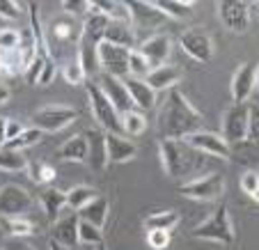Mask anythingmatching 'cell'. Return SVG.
I'll return each instance as SVG.
<instances>
[{"label": "cell", "instance_id": "obj_1", "mask_svg": "<svg viewBox=\"0 0 259 250\" xmlns=\"http://www.w3.org/2000/svg\"><path fill=\"white\" fill-rule=\"evenodd\" d=\"M204 117L186 99L179 88L170 90L158 113V133L165 140H186L188 136L202 131Z\"/></svg>", "mask_w": 259, "mask_h": 250}, {"label": "cell", "instance_id": "obj_2", "mask_svg": "<svg viewBox=\"0 0 259 250\" xmlns=\"http://www.w3.org/2000/svg\"><path fill=\"white\" fill-rule=\"evenodd\" d=\"M158 156H161L163 172L172 179L191 175L202 161V154L195 152L186 140H165V138H161L158 142Z\"/></svg>", "mask_w": 259, "mask_h": 250}, {"label": "cell", "instance_id": "obj_3", "mask_svg": "<svg viewBox=\"0 0 259 250\" xmlns=\"http://www.w3.org/2000/svg\"><path fill=\"white\" fill-rule=\"evenodd\" d=\"M191 236L193 239H202V241H213V243H220V245L234 243V225H232L227 204H220L206 221H202L191 232Z\"/></svg>", "mask_w": 259, "mask_h": 250}, {"label": "cell", "instance_id": "obj_4", "mask_svg": "<svg viewBox=\"0 0 259 250\" xmlns=\"http://www.w3.org/2000/svg\"><path fill=\"white\" fill-rule=\"evenodd\" d=\"M85 92L90 99V110L97 119V127L106 133H122V115L115 110V106L108 101V97L101 92L99 83H85Z\"/></svg>", "mask_w": 259, "mask_h": 250}, {"label": "cell", "instance_id": "obj_5", "mask_svg": "<svg viewBox=\"0 0 259 250\" xmlns=\"http://www.w3.org/2000/svg\"><path fill=\"white\" fill-rule=\"evenodd\" d=\"M76 119H78V110L76 108L64 106V103H51V106H44V108L32 113V127L39 129L41 133H55L67 129Z\"/></svg>", "mask_w": 259, "mask_h": 250}, {"label": "cell", "instance_id": "obj_6", "mask_svg": "<svg viewBox=\"0 0 259 250\" xmlns=\"http://www.w3.org/2000/svg\"><path fill=\"white\" fill-rule=\"evenodd\" d=\"M179 193L184 197H191V200H197V202L220 200V195L225 193V177L218 175V172H209V175L195 177L191 182L181 184Z\"/></svg>", "mask_w": 259, "mask_h": 250}, {"label": "cell", "instance_id": "obj_7", "mask_svg": "<svg viewBox=\"0 0 259 250\" xmlns=\"http://www.w3.org/2000/svg\"><path fill=\"white\" fill-rule=\"evenodd\" d=\"M220 136L230 147L245 142V138H248V106L245 103H232L223 113Z\"/></svg>", "mask_w": 259, "mask_h": 250}, {"label": "cell", "instance_id": "obj_8", "mask_svg": "<svg viewBox=\"0 0 259 250\" xmlns=\"http://www.w3.org/2000/svg\"><path fill=\"white\" fill-rule=\"evenodd\" d=\"M34 200L23 186L19 184H5L0 186V218H25L32 209Z\"/></svg>", "mask_w": 259, "mask_h": 250}, {"label": "cell", "instance_id": "obj_9", "mask_svg": "<svg viewBox=\"0 0 259 250\" xmlns=\"http://www.w3.org/2000/svg\"><path fill=\"white\" fill-rule=\"evenodd\" d=\"M128 53H131L128 49L101 41L97 46L99 69H103V74L115 76V78H128Z\"/></svg>", "mask_w": 259, "mask_h": 250}, {"label": "cell", "instance_id": "obj_10", "mask_svg": "<svg viewBox=\"0 0 259 250\" xmlns=\"http://www.w3.org/2000/svg\"><path fill=\"white\" fill-rule=\"evenodd\" d=\"M218 19L232 32L243 34L250 28V5L243 0H220L218 5Z\"/></svg>", "mask_w": 259, "mask_h": 250}, {"label": "cell", "instance_id": "obj_11", "mask_svg": "<svg viewBox=\"0 0 259 250\" xmlns=\"http://www.w3.org/2000/svg\"><path fill=\"white\" fill-rule=\"evenodd\" d=\"M179 46L186 55H191L197 62H211L213 58V41H211L209 32L200 28H188L181 32Z\"/></svg>", "mask_w": 259, "mask_h": 250}, {"label": "cell", "instance_id": "obj_12", "mask_svg": "<svg viewBox=\"0 0 259 250\" xmlns=\"http://www.w3.org/2000/svg\"><path fill=\"white\" fill-rule=\"evenodd\" d=\"M186 142L191 145L193 149H195V152L209 154V156L223 158V161H227V158L232 156V147L227 145L225 140H223V136H220V133L197 131V133H193V136H188Z\"/></svg>", "mask_w": 259, "mask_h": 250}, {"label": "cell", "instance_id": "obj_13", "mask_svg": "<svg viewBox=\"0 0 259 250\" xmlns=\"http://www.w3.org/2000/svg\"><path fill=\"white\" fill-rule=\"evenodd\" d=\"M257 90V67L252 62H243L239 64V69L232 76L230 83V92L234 103H245Z\"/></svg>", "mask_w": 259, "mask_h": 250}, {"label": "cell", "instance_id": "obj_14", "mask_svg": "<svg viewBox=\"0 0 259 250\" xmlns=\"http://www.w3.org/2000/svg\"><path fill=\"white\" fill-rule=\"evenodd\" d=\"M136 51L149 62V67L156 69L161 64H167V58L172 53V39L167 34L158 32V34H152L149 39H145Z\"/></svg>", "mask_w": 259, "mask_h": 250}, {"label": "cell", "instance_id": "obj_15", "mask_svg": "<svg viewBox=\"0 0 259 250\" xmlns=\"http://www.w3.org/2000/svg\"><path fill=\"white\" fill-rule=\"evenodd\" d=\"M99 88H101V92L106 94L108 101L113 103L115 110H117L119 115L131 113L133 103H131V97H128L126 85H124L122 78H115V76L101 74V78H99Z\"/></svg>", "mask_w": 259, "mask_h": 250}, {"label": "cell", "instance_id": "obj_16", "mask_svg": "<svg viewBox=\"0 0 259 250\" xmlns=\"http://www.w3.org/2000/svg\"><path fill=\"white\" fill-rule=\"evenodd\" d=\"M85 140H88V165L92 170L101 172L106 170L108 161V149H106V131H101L99 127L88 129L85 131Z\"/></svg>", "mask_w": 259, "mask_h": 250}, {"label": "cell", "instance_id": "obj_17", "mask_svg": "<svg viewBox=\"0 0 259 250\" xmlns=\"http://www.w3.org/2000/svg\"><path fill=\"white\" fill-rule=\"evenodd\" d=\"M78 214H69L53 223L51 227V241L64 245V248H76L78 245Z\"/></svg>", "mask_w": 259, "mask_h": 250}, {"label": "cell", "instance_id": "obj_18", "mask_svg": "<svg viewBox=\"0 0 259 250\" xmlns=\"http://www.w3.org/2000/svg\"><path fill=\"white\" fill-rule=\"evenodd\" d=\"M184 78V71H181L177 64H161V67L152 69L149 76L145 78V83L154 90V92H170L177 88V83Z\"/></svg>", "mask_w": 259, "mask_h": 250}, {"label": "cell", "instance_id": "obj_19", "mask_svg": "<svg viewBox=\"0 0 259 250\" xmlns=\"http://www.w3.org/2000/svg\"><path fill=\"white\" fill-rule=\"evenodd\" d=\"M128 12H131V23L133 28L136 25H140V28H156V25H161V21L165 19V16L158 12V7L154 5V3H142V0H131V3H126Z\"/></svg>", "mask_w": 259, "mask_h": 250}, {"label": "cell", "instance_id": "obj_20", "mask_svg": "<svg viewBox=\"0 0 259 250\" xmlns=\"http://www.w3.org/2000/svg\"><path fill=\"white\" fill-rule=\"evenodd\" d=\"M124 85H126V92H128V97H131V103L138 110H149L156 106V92L142 78L128 76V78H124Z\"/></svg>", "mask_w": 259, "mask_h": 250}, {"label": "cell", "instance_id": "obj_21", "mask_svg": "<svg viewBox=\"0 0 259 250\" xmlns=\"http://www.w3.org/2000/svg\"><path fill=\"white\" fill-rule=\"evenodd\" d=\"M103 41L115 46H122V49L136 51V28L133 23H122V21H110L103 34Z\"/></svg>", "mask_w": 259, "mask_h": 250}, {"label": "cell", "instance_id": "obj_22", "mask_svg": "<svg viewBox=\"0 0 259 250\" xmlns=\"http://www.w3.org/2000/svg\"><path fill=\"white\" fill-rule=\"evenodd\" d=\"M106 149H108V161L113 163H126L136 158V145L122 136V133H106Z\"/></svg>", "mask_w": 259, "mask_h": 250}, {"label": "cell", "instance_id": "obj_23", "mask_svg": "<svg viewBox=\"0 0 259 250\" xmlns=\"http://www.w3.org/2000/svg\"><path fill=\"white\" fill-rule=\"evenodd\" d=\"M108 211H110L108 200H106V197H101V195H97L92 202H90V204H85L83 209L76 211V214H78L80 221L92 223L94 227L103 230V225H106V221H108Z\"/></svg>", "mask_w": 259, "mask_h": 250}, {"label": "cell", "instance_id": "obj_24", "mask_svg": "<svg viewBox=\"0 0 259 250\" xmlns=\"http://www.w3.org/2000/svg\"><path fill=\"white\" fill-rule=\"evenodd\" d=\"M39 204H41V209H44L46 218H49L51 223H55L60 218V211L67 206V195H64V191H58V188L49 186L41 191Z\"/></svg>", "mask_w": 259, "mask_h": 250}, {"label": "cell", "instance_id": "obj_25", "mask_svg": "<svg viewBox=\"0 0 259 250\" xmlns=\"http://www.w3.org/2000/svg\"><path fill=\"white\" fill-rule=\"evenodd\" d=\"M108 23H110V21H108L106 16L101 14V12L90 10V14L85 16L83 25H80V28H83V30H80V34H83V37H88L90 41H94V44H101Z\"/></svg>", "mask_w": 259, "mask_h": 250}, {"label": "cell", "instance_id": "obj_26", "mask_svg": "<svg viewBox=\"0 0 259 250\" xmlns=\"http://www.w3.org/2000/svg\"><path fill=\"white\" fill-rule=\"evenodd\" d=\"M28 14H30V32H32V46L37 51V55L41 58H51V51L46 49V37H44V30H41L39 23V5L37 3H28Z\"/></svg>", "mask_w": 259, "mask_h": 250}, {"label": "cell", "instance_id": "obj_27", "mask_svg": "<svg viewBox=\"0 0 259 250\" xmlns=\"http://www.w3.org/2000/svg\"><path fill=\"white\" fill-rule=\"evenodd\" d=\"M60 158L62 161H73V163H88V140L83 136H73L67 142H62L60 147Z\"/></svg>", "mask_w": 259, "mask_h": 250}, {"label": "cell", "instance_id": "obj_28", "mask_svg": "<svg viewBox=\"0 0 259 250\" xmlns=\"http://www.w3.org/2000/svg\"><path fill=\"white\" fill-rule=\"evenodd\" d=\"M92 10L101 12L108 21L131 23V12H128L126 3H117V0H92Z\"/></svg>", "mask_w": 259, "mask_h": 250}, {"label": "cell", "instance_id": "obj_29", "mask_svg": "<svg viewBox=\"0 0 259 250\" xmlns=\"http://www.w3.org/2000/svg\"><path fill=\"white\" fill-rule=\"evenodd\" d=\"M97 46L94 41H90L88 37H83L80 34V39H78V62L80 67H83L85 76H94L99 71V58H97Z\"/></svg>", "mask_w": 259, "mask_h": 250}, {"label": "cell", "instance_id": "obj_30", "mask_svg": "<svg viewBox=\"0 0 259 250\" xmlns=\"http://www.w3.org/2000/svg\"><path fill=\"white\" fill-rule=\"evenodd\" d=\"M142 225L147 230H163V232H172L179 225V214L175 209H165V211H154L142 221Z\"/></svg>", "mask_w": 259, "mask_h": 250}, {"label": "cell", "instance_id": "obj_31", "mask_svg": "<svg viewBox=\"0 0 259 250\" xmlns=\"http://www.w3.org/2000/svg\"><path fill=\"white\" fill-rule=\"evenodd\" d=\"M0 170L5 172H23L28 170V156L19 149L0 147Z\"/></svg>", "mask_w": 259, "mask_h": 250}, {"label": "cell", "instance_id": "obj_32", "mask_svg": "<svg viewBox=\"0 0 259 250\" xmlns=\"http://www.w3.org/2000/svg\"><path fill=\"white\" fill-rule=\"evenodd\" d=\"M64 195H67V206L69 209L80 211L85 204H90V202L97 197V188L80 184V186H73V188H69V191H64Z\"/></svg>", "mask_w": 259, "mask_h": 250}, {"label": "cell", "instance_id": "obj_33", "mask_svg": "<svg viewBox=\"0 0 259 250\" xmlns=\"http://www.w3.org/2000/svg\"><path fill=\"white\" fill-rule=\"evenodd\" d=\"M154 5L158 7V12H161L163 16H170V19H186L188 14L193 12V7H195V3H191V0H156Z\"/></svg>", "mask_w": 259, "mask_h": 250}, {"label": "cell", "instance_id": "obj_34", "mask_svg": "<svg viewBox=\"0 0 259 250\" xmlns=\"http://www.w3.org/2000/svg\"><path fill=\"white\" fill-rule=\"evenodd\" d=\"M28 177L32 184H39V186H44V184H51L58 177V172H55V168L51 165V163H44V161H28Z\"/></svg>", "mask_w": 259, "mask_h": 250}, {"label": "cell", "instance_id": "obj_35", "mask_svg": "<svg viewBox=\"0 0 259 250\" xmlns=\"http://www.w3.org/2000/svg\"><path fill=\"white\" fill-rule=\"evenodd\" d=\"M3 225H5L7 236H12V239H25V236L34 234V225L28 218H5Z\"/></svg>", "mask_w": 259, "mask_h": 250}, {"label": "cell", "instance_id": "obj_36", "mask_svg": "<svg viewBox=\"0 0 259 250\" xmlns=\"http://www.w3.org/2000/svg\"><path fill=\"white\" fill-rule=\"evenodd\" d=\"M44 138V133L39 131V129H34V127H30V129H23V131L19 133V136L14 138V140H10L5 145V147H10V149H19V152H23L25 147H32V145H37V142Z\"/></svg>", "mask_w": 259, "mask_h": 250}, {"label": "cell", "instance_id": "obj_37", "mask_svg": "<svg viewBox=\"0 0 259 250\" xmlns=\"http://www.w3.org/2000/svg\"><path fill=\"white\" fill-rule=\"evenodd\" d=\"M145 129H147V119L142 113L131 110V113L122 115V133H126V136H140V133H145Z\"/></svg>", "mask_w": 259, "mask_h": 250}, {"label": "cell", "instance_id": "obj_38", "mask_svg": "<svg viewBox=\"0 0 259 250\" xmlns=\"http://www.w3.org/2000/svg\"><path fill=\"white\" fill-rule=\"evenodd\" d=\"M73 21H64V19H58L51 23V34L55 37V41H71L76 37V41L80 39V32H73Z\"/></svg>", "mask_w": 259, "mask_h": 250}, {"label": "cell", "instance_id": "obj_39", "mask_svg": "<svg viewBox=\"0 0 259 250\" xmlns=\"http://www.w3.org/2000/svg\"><path fill=\"white\" fill-rule=\"evenodd\" d=\"M78 243L85 245H101L103 243V232L94 227L92 223L78 221Z\"/></svg>", "mask_w": 259, "mask_h": 250}, {"label": "cell", "instance_id": "obj_40", "mask_svg": "<svg viewBox=\"0 0 259 250\" xmlns=\"http://www.w3.org/2000/svg\"><path fill=\"white\" fill-rule=\"evenodd\" d=\"M149 71H152L149 62H147V60L142 58L138 51H131V53H128V74H131L133 78H142V80H145L147 76H149Z\"/></svg>", "mask_w": 259, "mask_h": 250}, {"label": "cell", "instance_id": "obj_41", "mask_svg": "<svg viewBox=\"0 0 259 250\" xmlns=\"http://www.w3.org/2000/svg\"><path fill=\"white\" fill-rule=\"evenodd\" d=\"M62 76H64V80H67L69 85H80V83H85V78H88L85 71H83V67H80V62H78V58L64 64Z\"/></svg>", "mask_w": 259, "mask_h": 250}, {"label": "cell", "instance_id": "obj_42", "mask_svg": "<svg viewBox=\"0 0 259 250\" xmlns=\"http://www.w3.org/2000/svg\"><path fill=\"white\" fill-rule=\"evenodd\" d=\"M241 191L248 197H252L254 202H259V172L248 170L243 177H241Z\"/></svg>", "mask_w": 259, "mask_h": 250}, {"label": "cell", "instance_id": "obj_43", "mask_svg": "<svg viewBox=\"0 0 259 250\" xmlns=\"http://www.w3.org/2000/svg\"><path fill=\"white\" fill-rule=\"evenodd\" d=\"M248 142L259 145V103L248 106Z\"/></svg>", "mask_w": 259, "mask_h": 250}, {"label": "cell", "instance_id": "obj_44", "mask_svg": "<svg viewBox=\"0 0 259 250\" xmlns=\"http://www.w3.org/2000/svg\"><path fill=\"white\" fill-rule=\"evenodd\" d=\"M62 10L64 14L71 16H88L92 10V3L90 0H62Z\"/></svg>", "mask_w": 259, "mask_h": 250}, {"label": "cell", "instance_id": "obj_45", "mask_svg": "<svg viewBox=\"0 0 259 250\" xmlns=\"http://www.w3.org/2000/svg\"><path fill=\"white\" fill-rule=\"evenodd\" d=\"M147 243L152 250H165L170 245V232L163 230H149L147 232Z\"/></svg>", "mask_w": 259, "mask_h": 250}, {"label": "cell", "instance_id": "obj_46", "mask_svg": "<svg viewBox=\"0 0 259 250\" xmlns=\"http://www.w3.org/2000/svg\"><path fill=\"white\" fill-rule=\"evenodd\" d=\"M21 44V34L12 28H3L0 30V51H14Z\"/></svg>", "mask_w": 259, "mask_h": 250}, {"label": "cell", "instance_id": "obj_47", "mask_svg": "<svg viewBox=\"0 0 259 250\" xmlns=\"http://www.w3.org/2000/svg\"><path fill=\"white\" fill-rule=\"evenodd\" d=\"M44 62H46V58H41V55H34V60L28 64V69L23 71L25 80H28L30 85H37V80H39V76H41V69H44Z\"/></svg>", "mask_w": 259, "mask_h": 250}, {"label": "cell", "instance_id": "obj_48", "mask_svg": "<svg viewBox=\"0 0 259 250\" xmlns=\"http://www.w3.org/2000/svg\"><path fill=\"white\" fill-rule=\"evenodd\" d=\"M21 16V5H16L14 0H0V19L16 21Z\"/></svg>", "mask_w": 259, "mask_h": 250}, {"label": "cell", "instance_id": "obj_49", "mask_svg": "<svg viewBox=\"0 0 259 250\" xmlns=\"http://www.w3.org/2000/svg\"><path fill=\"white\" fill-rule=\"evenodd\" d=\"M55 74H58V67H55L53 58H46L44 69H41V76H39V80H37V85H49L51 80L55 78Z\"/></svg>", "mask_w": 259, "mask_h": 250}, {"label": "cell", "instance_id": "obj_50", "mask_svg": "<svg viewBox=\"0 0 259 250\" xmlns=\"http://www.w3.org/2000/svg\"><path fill=\"white\" fill-rule=\"evenodd\" d=\"M0 250H37V248L25 243L23 239H12V236H7V239L3 241V245H0Z\"/></svg>", "mask_w": 259, "mask_h": 250}, {"label": "cell", "instance_id": "obj_51", "mask_svg": "<svg viewBox=\"0 0 259 250\" xmlns=\"http://www.w3.org/2000/svg\"><path fill=\"white\" fill-rule=\"evenodd\" d=\"M23 131V124L21 122H16V119H12V117H7V127H5V136H7V142L10 140H14L19 133ZM5 142V145H7Z\"/></svg>", "mask_w": 259, "mask_h": 250}, {"label": "cell", "instance_id": "obj_52", "mask_svg": "<svg viewBox=\"0 0 259 250\" xmlns=\"http://www.w3.org/2000/svg\"><path fill=\"white\" fill-rule=\"evenodd\" d=\"M5 127H7V117H0V147H5V142H7Z\"/></svg>", "mask_w": 259, "mask_h": 250}, {"label": "cell", "instance_id": "obj_53", "mask_svg": "<svg viewBox=\"0 0 259 250\" xmlns=\"http://www.w3.org/2000/svg\"><path fill=\"white\" fill-rule=\"evenodd\" d=\"M10 101V88H5V85H0V106L3 103Z\"/></svg>", "mask_w": 259, "mask_h": 250}, {"label": "cell", "instance_id": "obj_54", "mask_svg": "<svg viewBox=\"0 0 259 250\" xmlns=\"http://www.w3.org/2000/svg\"><path fill=\"white\" fill-rule=\"evenodd\" d=\"M49 250H76V248H64V245L55 243V241H49Z\"/></svg>", "mask_w": 259, "mask_h": 250}, {"label": "cell", "instance_id": "obj_55", "mask_svg": "<svg viewBox=\"0 0 259 250\" xmlns=\"http://www.w3.org/2000/svg\"><path fill=\"white\" fill-rule=\"evenodd\" d=\"M257 92H259V69H257Z\"/></svg>", "mask_w": 259, "mask_h": 250}, {"label": "cell", "instance_id": "obj_56", "mask_svg": "<svg viewBox=\"0 0 259 250\" xmlns=\"http://www.w3.org/2000/svg\"><path fill=\"white\" fill-rule=\"evenodd\" d=\"M97 250H106V245H103V243H101V245H97Z\"/></svg>", "mask_w": 259, "mask_h": 250}]
</instances>
